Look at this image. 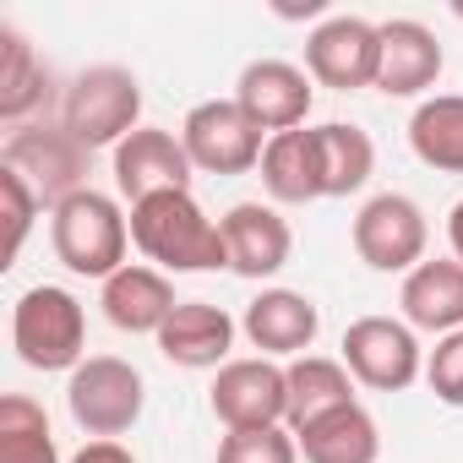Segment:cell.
<instances>
[{
	"instance_id": "6da1fadb",
	"label": "cell",
	"mask_w": 463,
	"mask_h": 463,
	"mask_svg": "<svg viewBox=\"0 0 463 463\" xmlns=\"http://www.w3.org/2000/svg\"><path fill=\"white\" fill-rule=\"evenodd\" d=\"M131 246L158 262V273H213L229 268L223 229L202 213L191 191H158L131 207Z\"/></svg>"
},
{
	"instance_id": "7a4b0ae2",
	"label": "cell",
	"mask_w": 463,
	"mask_h": 463,
	"mask_svg": "<svg viewBox=\"0 0 463 463\" xmlns=\"http://www.w3.org/2000/svg\"><path fill=\"white\" fill-rule=\"evenodd\" d=\"M50 246L61 257V268H71L77 279H115L126 268V246H131V218L120 213L115 196L104 191H77L61 207H50Z\"/></svg>"
},
{
	"instance_id": "3957f363",
	"label": "cell",
	"mask_w": 463,
	"mask_h": 463,
	"mask_svg": "<svg viewBox=\"0 0 463 463\" xmlns=\"http://www.w3.org/2000/svg\"><path fill=\"white\" fill-rule=\"evenodd\" d=\"M12 349L28 371H77L88 360L82 300L61 284H33L12 306Z\"/></svg>"
},
{
	"instance_id": "277c9868",
	"label": "cell",
	"mask_w": 463,
	"mask_h": 463,
	"mask_svg": "<svg viewBox=\"0 0 463 463\" xmlns=\"http://www.w3.org/2000/svg\"><path fill=\"white\" fill-rule=\"evenodd\" d=\"M61 126L93 153V147H120L142 126V82L126 66H88L61 99Z\"/></svg>"
},
{
	"instance_id": "5b68a950",
	"label": "cell",
	"mask_w": 463,
	"mask_h": 463,
	"mask_svg": "<svg viewBox=\"0 0 463 463\" xmlns=\"http://www.w3.org/2000/svg\"><path fill=\"white\" fill-rule=\"evenodd\" d=\"M142 403H147V382L120 354H88L66 382V409L93 441L126 436L142 420Z\"/></svg>"
},
{
	"instance_id": "8992f818",
	"label": "cell",
	"mask_w": 463,
	"mask_h": 463,
	"mask_svg": "<svg viewBox=\"0 0 463 463\" xmlns=\"http://www.w3.org/2000/svg\"><path fill=\"white\" fill-rule=\"evenodd\" d=\"M425 246H430V223H425L420 202L403 191H382L354 213V251L371 273H403L409 279L425 262Z\"/></svg>"
},
{
	"instance_id": "52a82bcc",
	"label": "cell",
	"mask_w": 463,
	"mask_h": 463,
	"mask_svg": "<svg viewBox=\"0 0 463 463\" xmlns=\"http://www.w3.org/2000/svg\"><path fill=\"white\" fill-rule=\"evenodd\" d=\"M88 158H93V153H88L66 126H50V120L17 126V131L6 137V153H0V164L17 169V175L33 185V196L50 202V207H61L66 196L88 191Z\"/></svg>"
},
{
	"instance_id": "ba28073f",
	"label": "cell",
	"mask_w": 463,
	"mask_h": 463,
	"mask_svg": "<svg viewBox=\"0 0 463 463\" xmlns=\"http://www.w3.org/2000/svg\"><path fill=\"white\" fill-rule=\"evenodd\" d=\"M344 365L371 392H403L425 376V354L409 322L392 317H360L344 327Z\"/></svg>"
},
{
	"instance_id": "9c48e42d",
	"label": "cell",
	"mask_w": 463,
	"mask_h": 463,
	"mask_svg": "<svg viewBox=\"0 0 463 463\" xmlns=\"http://www.w3.org/2000/svg\"><path fill=\"white\" fill-rule=\"evenodd\" d=\"M180 142H185L191 164L207 169V175H246V169L262 164V147H268L262 126L235 99H207V104H196L185 115V126H180Z\"/></svg>"
},
{
	"instance_id": "30bf717a",
	"label": "cell",
	"mask_w": 463,
	"mask_h": 463,
	"mask_svg": "<svg viewBox=\"0 0 463 463\" xmlns=\"http://www.w3.org/2000/svg\"><path fill=\"white\" fill-rule=\"evenodd\" d=\"M213 414L229 425V430H268V425H284L289 420V371L268 354L257 360H229L218 376H213V392H207Z\"/></svg>"
},
{
	"instance_id": "8fae6325",
	"label": "cell",
	"mask_w": 463,
	"mask_h": 463,
	"mask_svg": "<svg viewBox=\"0 0 463 463\" xmlns=\"http://www.w3.org/2000/svg\"><path fill=\"white\" fill-rule=\"evenodd\" d=\"M376 55H382V33L365 17H327L306 39V71H311V82H322L333 93L376 88Z\"/></svg>"
},
{
	"instance_id": "7c38bea8",
	"label": "cell",
	"mask_w": 463,
	"mask_h": 463,
	"mask_svg": "<svg viewBox=\"0 0 463 463\" xmlns=\"http://www.w3.org/2000/svg\"><path fill=\"white\" fill-rule=\"evenodd\" d=\"M191 153L175 131L158 126H137L120 147H115V191L137 207L158 191H191Z\"/></svg>"
},
{
	"instance_id": "4fadbf2b",
	"label": "cell",
	"mask_w": 463,
	"mask_h": 463,
	"mask_svg": "<svg viewBox=\"0 0 463 463\" xmlns=\"http://www.w3.org/2000/svg\"><path fill=\"white\" fill-rule=\"evenodd\" d=\"M218 229H223L229 273H241V279H273L295 257L289 218H279V207H268V202H235L218 218Z\"/></svg>"
},
{
	"instance_id": "5bb4252c",
	"label": "cell",
	"mask_w": 463,
	"mask_h": 463,
	"mask_svg": "<svg viewBox=\"0 0 463 463\" xmlns=\"http://www.w3.org/2000/svg\"><path fill=\"white\" fill-rule=\"evenodd\" d=\"M235 317L213 300H180L175 317L158 327V354L180 371H223L235 349Z\"/></svg>"
},
{
	"instance_id": "9a60e30c",
	"label": "cell",
	"mask_w": 463,
	"mask_h": 463,
	"mask_svg": "<svg viewBox=\"0 0 463 463\" xmlns=\"http://www.w3.org/2000/svg\"><path fill=\"white\" fill-rule=\"evenodd\" d=\"M235 104L262 126V131H300L311 115V71L289 61H251L235 82Z\"/></svg>"
},
{
	"instance_id": "2e32d148",
	"label": "cell",
	"mask_w": 463,
	"mask_h": 463,
	"mask_svg": "<svg viewBox=\"0 0 463 463\" xmlns=\"http://www.w3.org/2000/svg\"><path fill=\"white\" fill-rule=\"evenodd\" d=\"M241 333L251 338V349H262L268 360H300L317 333H322V311L311 295L300 289H262L246 317H241Z\"/></svg>"
},
{
	"instance_id": "e0dca14e",
	"label": "cell",
	"mask_w": 463,
	"mask_h": 463,
	"mask_svg": "<svg viewBox=\"0 0 463 463\" xmlns=\"http://www.w3.org/2000/svg\"><path fill=\"white\" fill-rule=\"evenodd\" d=\"M376 33H382L376 88H382L387 99H414V93L436 88V77H441L447 61H441V44H436V33H430L425 23L392 17V23H382Z\"/></svg>"
},
{
	"instance_id": "ac0fdd59",
	"label": "cell",
	"mask_w": 463,
	"mask_h": 463,
	"mask_svg": "<svg viewBox=\"0 0 463 463\" xmlns=\"http://www.w3.org/2000/svg\"><path fill=\"white\" fill-rule=\"evenodd\" d=\"M99 306H104L109 327H120V333H153V338H158V327L175 317L180 300H175V284H169L158 268H137V262H126L115 279H104Z\"/></svg>"
},
{
	"instance_id": "d6986e66",
	"label": "cell",
	"mask_w": 463,
	"mask_h": 463,
	"mask_svg": "<svg viewBox=\"0 0 463 463\" xmlns=\"http://www.w3.org/2000/svg\"><path fill=\"white\" fill-rule=\"evenodd\" d=\"M398 306H403V322L420 327V333H458L463 327V262L458 257H436V262H420L403 289H398Z\"/></svg>"
},
{
	"instance_id": "ffe728a7",
	"label": "cell",
	"mask_w": 463,
	"mask_h": 463,
	"mask_svg": "<svg viewBox=\"0 0 463 463\" xmlns=\"http://www.w3.org/2000/svg\"><path fill=\"white\" fill-rule=\"evenodd\" d=\"M300 458L306 463H376L382 458V430L371 420V409L344 403L322 420H311L306 430H295Z\"/></svg>"
},
{
	"instance_id": "44dd1931",
	"label": "cell",
	"mask_w": 463,
	"mask_h": 463,
	"mask_svg": "<svg viewBox=\"0 0 463 463\" xmlns=\"http://www.w3.org/2000/svg\"><path fill=\"white\" fill-rule=\"evenodd\" d=\"M262 185H268V196L273 202H289V207H300V202H317L322 196V158H317V131L311 126H300V131H279V137H268V147H262Z\"/></svg>"
},
{
	"instance_id": "7402d4cb",
	"label": "cell",
	"mask_w": 463,
	"mask_h": 463,
	"mask_svg": "<svg viewBox=\"0 0 463 463\" xmlns=\"http://www.w3.org/2000/svg\"><path fill=\"white\" fill-rule=\"evenodd\" d=\"M289 371V430H306L311 420L354 403V376L344 360H322V354H300L284 365Z\"/></svg>"
},
{
	"instance_id": "603a6c76",
	"label": "cell",
	"mask_w": 463,
	"mask_h": 463,
	"mask_svg": "<svg viewBox=\"0 0 463 463\" xmlns=\"http://www.w3.org/2000/svg\"><path fill=\"white\" fill-rule=\"evenodd\" d=\"M44 104H50V66L17 28H0V120L23 126Z\"/></svg>"
},
{
	"instance_id": "cb8c5ba5",
	"label": "cell",
	"mask_w": 463,
	"mask_h": 463,
	"mask_svg": "<svg viewBox=\"0 0 463 463\" xmlns=\"http://www.w3.org/2000/svg\"><path fill=\"white\" fill-rule=\"evenodd\" d=\"M311 131H317V158H322V196H354L376 169V142L349 120H327Z\"/></svg>"
},
{
	"instance_id": "d4e9b609",
	"label": "cell",
	"mask_w": 463,
	"mask_h": 463,
	"mask_svg": "<svg viewBox=\"0 0 463 463\" xmlns=\"http://www.w3.org/2000/svg\"><path fill=\"white\" fill-rule=\"evenodd\" d=\"M409 147L441 175H463V93H436L409 120Z\"/></svg>"
},
{
	"instance_id": "484cf974",
	"label": "cell",
	"mask_w": 463,
	"mask_h": 463,
	"mask_svg": "<svg viewBox=\"0 0 463 463\" xmlns=\"http://www.w3.org/2000/svg\"><path fill=\"white\" fill-rule=\"evenodd\" d=\"M0 463H61L50 414L28 392L0 398Z\"/></svg>"
},
{
	"instance_id": "4316f807",
	"label": "cell",
	"mask_w": 463,
	"mask_h": 463,
	"mask_svg": "<svg viewBox=\"0 0 463 463\" xmlns=\"http://www.w3.org/2000/svg\"><path fill=\"white\" fill-rule=\"evenodd\" d=\"M218 463H300V441L284 425L268 430H229L218 441Z\"/></svg>"
},
{
	"instance_id": "83f0119b",
	"label": "cell",
	"mask_w": 463,
	"mask_h": 463,
	"mask_svg": "<svg viewBox=\"0 0 463 463\" xmlns=\"http://www.w3.org/2000/svg\"><path fill=\"white\" fill-rule=\"evenodd\" d=\"M0 207H6V251H0V268H12L23 257V241H28V229H33V218H39L44 202L33 196V185L17 169L0 164Z\"/></svg>"
},
{
	"instance_id": "f1b7e54d",
	"label": "cell",
	"mask_w": 463,
	"mask_h": 463,
	"mask_svg": "<svg viewBox=\"0 0 463 463\" xmlns=\"http://www.w3.org/2000/svg\"><path fill=\"white\" fill-rule=\"evenodd\" d=\"M425 382H430V392L441 403L463 409V327L447 333V338H436V349L425 354Z\"/></svg>"
},
{
	"instance_id": "f546056e",
	"label": "cell",
	"mask_w": 463,
	"mask_h": 463,
	"mask_svg": "<svg viewBox=\"0 0 463 463\" xmlns=\"http://www.w3.org/2000/svg\"><path fill=\"white\" fill-rule=\"evenodd\" d=\"M71 463H137V458H131L120 441H88V447H82Z\"/></svg>"
},
{
	"instance_id": "4dcf8cb0",
	"label": "cell",
	"mask_w": 463,
	"mask_h": 463,
	"mask_svg": "<svg viewBox=\"0 0 463 463\" xmlns=\"http://www.w3.org/2000/svg\"><path fill=\"white\" fill-rule=\"evenodd\" d=\"M447 246H452V257L463 262V202H452V213H447Z\"/></svg>"
}]
</instances>
